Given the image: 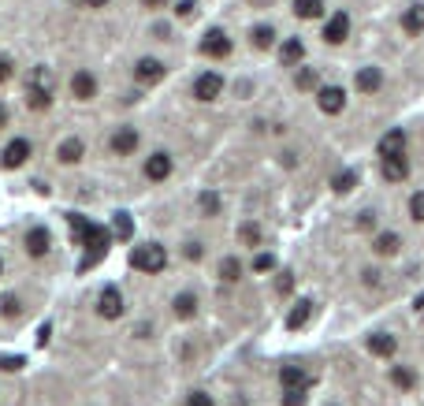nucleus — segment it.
Instances as JSON below:
<instances>
[{
    "label": "nucleus",
    "mask_w": 424,
    "mask_h": 406,
    "mask_svg": "<svg viewBox=\"0 0 424 406\" xmlns=\"http://www.w3.org/2000/svg\"><path fill=\"white\" fill-rule=\"evenodd\" d=\"M52 90H56V75H52V68H34L30 78H26V109L45 112L52 104Z\"/></svg>",
    "instance_id": "1"
},
{
    "label": "nucleus",
    "mask_w": 424,
    "mask_h": 406,
    "mask_svg": "<svg viewBox=\"0 0 424 406\" xmlns=\"http://www.w3.org/2000/svg\"><path fill=\"white\" fill-rule=\"evenodd\" d=\"M78 246H86V257H82V265H78V269L86 272V269H94L97 261L108 254V246H112V231H108V228H101V224H89Z\"/></svg>",
    "instance_id": "2"
},
{
    "label": "nucleus",
    "mask_w": 424,
    "mask_h": 406,
    "mask_svg": "<svg viewBox=\"0 0 424 406\" xmlns=\"http://www.w3.org/2000/svg\"><path fill=\"white\" fill-rule=\"evenodd\" d=\"M168 265V250L161 242H142L130 250V269H138V272H164Z\"/></svg>",
    "instance_id": "3"
},
{
    "label": "nucleus",
    "mask_w": 424,
    "mask_h": 406,
    "mask_svg": "<svg viewBox=\"0 0 424 406\" xmlns=\"http://www.w3.org/2000/svg\"><path fill=\"white\" fill-rule=\"evenodd\" d=\"M201 56H208V60L231 56V37H227V30H220V26L205 30V37H201Z\"/></svg>",
    "instance_id": "4"
},
{
    "label": "nucleus",
    "mask_w": 424,
    "mask_h": 406,
    "mask_svg": "<svg viewBox=\"0 0 424 406\" xmlns=\"http://www.w3.org/2000/svg\"><path fill=\"white\" fill-rule=\"evenodd\" d=\"M194 97L197 101H216V97H223V75H216V71H205V75H197L194 78Z\"/></svg>",
    "instance_id": "5"
},
{
    "label": "nucleus",
    "mask_w": 424,
    "mask_h": 406,
    "mask_svg": "<svg viewBox=\"0 0 424 406\" xmlns=\"http://www.w3.org/2000/svg\"><path fill=\"white\" fill-rule=\"evenodd\" d=\"M316 109L324 116H339L347 109V94H342V86H320L316 90Z\"/></svg>",
    "instance_id": "6"
},
{
    "label": "nucleus",
    "mask_w": 424,
    "mask_h": 406,
    "mask_svg": "<svg viewBox=\"0 0 424 406\" xmlns=\"http://www.w3.org/2000/svg\"><path fill=\"white\" fill-rule=\"evenodd\" d=\"M350 37V16L347 11H335L328 23H324V42L328 45H342Z\"/></svg>",
    "instance_id": "7"
},
{
    "label": "nucleus",
    "mask_w": 424,
    "mask_h": 406,
    "mask_svg": "<svg viewBox=\"0 0 424 406\" xmlns=\"http://www.w3.org/2000/svg\"><path fill=\"white\" fill-rule=\"evenodd\" d=\"M164 63L161 60H156V56H142L138 63H135V78H138V82L142 86H153V82H161V78H164Z\"/></svg>",
    "instance_id": "8"
},
{
    "label": "nucleus",
    "mask_w": 424,
    "mask_h": 406,
    "mask_svg": "<svg viewBox=\"0 0 424 406\" xmlns=\"http://www.w3.org/2000/svg\"><path fill=\"white\" fill-rule=\"evenodd\" d=\"M97 313H101V317H108V321L123 317V295H119V287H104L101 298H97Z\"/></svg>",
    "instance_id": "9"
},
{
    "label": "nucleus",
    "mask_w": 424,
    "mask_h": 406,
    "mask_svg": "<svg viewBox=\"0 0 424 406\" xmlns=\"http://www.w3.org/2000/svg\"><path fill=\"white\" fill-rule=\"evenodd\" d=\"M376 153H380V161H387V156H406V130L402 127L399 130H387V135L380 138Z\"/></svg>",
    "instance_id": "10"
},
{
    "label": "nucleus",
    "mask_w": 424,
    "mask_h": 406,
    "mask_svg": "<svg viewBox=\"0 0 424 406\" xmlns=\"http://www.w3.org/2000/svg\"><path fill=\"white\" fill-rule=\"evenodd\" d=\"M26 156H30V142H26V138H11L4 146V153H0V164H4V168H23Z\"/></svg>",
    "instance_id": "11"
},
{
    "label": "nucleus",
    "mask_w": 424,
    "mask_h": 406,
    "mask_svg": "<svg viewBox=\"0 0 424 406\" xmlns=\"http://www.w3.org/2000/svg\"><path fill=\"white\" fill-rule=\"evenodd\" d=\"M280 384H283V391H309V373L301 365H283Z\"/></svg>",
    "instance_id": "12"
},
{
    "label": "nucleus",
    "mask_w": 424,
    "mask_h": 406,
    "mask_svg": "<svg viewBox=\"0 0 424 406\" xmlns=\"http://www.w3.org/2000/svg\"><path fill=\"white\" fill-rule=\"evenodd\" d=\"M168 176H171V156L168 153L145 156V179H149V183H164Z\"/></svg>",
    "instance_id": "13"
},
{
    "label": "nucleus",
    "mask_w": 424,
    "mask_h": 406,
    "mask_svg": "<svg viewBox=\"0 0 424 406\" xmlns=\"http://www.w3.org/2000/svg\"><path fill=\"white\" fill-rule=\"evenodd\" d=\"M138 130L135 127H119L116 130V135H112V142H108V146H112V153H119V156H127V153H135L138 149Z\"/></svg>",
    "instance_id": "14"
},
{
    "label": "nucleus",
    "mask_w": 424,
    "mask_h": 406,
    "mask_svg": "<svg viewBox=\"0 0 424 406\" xmlns=\"http://www.w3.org/2000/svg\"><path fill=\"white\" fill-rule=\"evenodd\" d=\"M380 176L387 183H402L409 179V161L406 156H387V161H380Z\"/></svg>",
    "instance_id": "15"
},
{
    "label": "nucleus",
    "mask_w": 424,
    "mask_h": 406,
    "mask_svg": "<svg viewBox=\"0 0 424 406\" xmlns=\"http://www.w3.org/2000/svg\"><path fill=\"white\" fill-rule=\"evenodd\" d=\"M23 242H26V254H30V257H45V254H49V246H52V239H49V231H45V228H30Z\"/></svg>",
    "instance_id": "16"
},
{
    "label": "nucleus",
    "mask_w": 424,
    "mask_h": 406,
    "mask_svg": "<svg viewBox=\"0 0 424 406\" xmlns=\"http://www.w3.org/2000/svg\"><path fill=\"white\" fill-rule=\"evenodd\" d=\"M394 350H399V339H394L391 332H376V336H368V355H376V358H391Z\"/></svg>",
    "instance_id": "17"
},
{
    "label": "nucleus",
    "mask_w": 424,
    "mask_h": 406,
    "mask_svg": "<svg viewBox=\"0 0 424 406\" xmlns=\"http://www.w3.org/2000/svg\"><path fill=\"white\" fill-rule=\"evenodd\" d=\"M71 94H75L78 101L97 97V78L89 75V71H75V78H71Z\"/></svg>",
    "instance_id": "18"
},
{
    "label": "nucleus",
    "mask_w": 424,
    "mask_h": 406,
    "mask_svg": "<svg viewBox=\"0 0 424 406\" xmlns=\"http://www.w3.org/2000/svg\"><path fill=\"white\" fill-rule=\"evenodd\" d=\"M301 56H306V45H301V37H287V42L280 45L283 68H301Z\"/></svg>",
    "instance_id": "19"
},
{
    "label": "nucleus",
    "mask_w": 424,
    "mask_h": 406,
    "mask_svg": "<svg viewBox=\"0 0 424 406\" xmlns=\"http://www.w3.org/2000/svg\"><path fill=\"white\" fill-rule=\"evenodd\" d=\"M309 317H313V302H309V298H301V302H294V306H290V313H287V328L290 332L306 328Z\"/></svg>",
    "instance_id": "20"
},
{
    "label": "nucleus",
    "mask_w": 424,
    "mask_h": 406,
    "mask_svg": "<svg viewBox=\"0 0 424 406\" xmlns=\"http://www.w3.org/2000/svg\"><path fill=\"white\" fill-rule=\"evenodd\" d=\"M82 153H86L82 138H63L60 149H56V156H60L63 164H78V161H82Z\"/></svg>",
    "instance_id": "21"
},
{
    "label": "nucleus",
    "mask_w": 424,
    "mask_h": 406,
    "mask_svg": "<svg viewBox=\"0 0 424 406\" xmlns=\"http://www.w3.org/2000/svg\"><path fill=\"white\" fill-rule=\"evenodd\" d=\"M380 86H383V71L380 68H361V71H357V90H361V94H376Z\"/></svg>",
    "instance_id": "22"
},
{
    "label": "nucleus",
    "mask_w": 424,
    "mask_h": 406,
    "mask_svg": "<svg viewBox=\"0 0 424 406\" xmlns=\"http://www.w3.org/2000/svg\"><path fill=\"white\" fill-rule=\"evenodd\" d=\"M399 246H402V239L394 231H383V235H376V239H373V250L380 257H394V254H399Z\"/></svg>",
    "instance_id": "23"
},
{
    "label": "nucleus",
    "mask_w": 424,
    "mask_h": 406,
    "mask_svg": "<svg viewBox=\"0 0 424 406\" xmlns=\"http://www.w3.org/2000/svg\"><path fill=\"white\" fill-rule=\"evenodd\" d=\"M402 30H406V34H420V30H424V4L406 8V16H402Z\"/></svg>",
    "instance_id": "24"
},
{
    "label": "nucleus",
    "mask_w": 424,
    "mask_h": 406,
    "mask_svg": "<svg viewBox=\"0 0 424 406\" xmlns=\"http://www.w3.org/2000/svg\"><path fill=\"white\" fill-rule=\"evenodd\" d=\"M171 306H175V317L179 321H190L194 313H197V298L190 291H182V295H175V302H171Z\"/></svg>",
    "instance_id": "25"
},
{
    "label": "nucleus",
    "mask_w": 424,
    "mask_h": 406,
    "mask_svg": "<svg viewBox=\"0 0 424 406\" xmlns=\"http://www.w3.org/2000/svg\"><path fill=\"white\" fill-rule=\"evenodd\" d=\"M294 16L298 19H320L324 16V0H294Z\"/></svg>",
    "instance_id": "26"
},
{
    "label": "nucleus",
    "mask_w": 424,
    "mask_h": 406,
    "mask_svg": "<svg viewBox=\"0 0 424 406\" xmlns=\"http://www.w3.org/2000/svg\"><path fill=\"white\" fill-rule=\"evenodd\" d=\"M249 45H254V49H272L275 45V30H272V26H254V34H249Z\"/></svg>",
    "instance_id": "27"
},
{
    "label": "nucleus",
    "mask_w": 424,
    "mask_h": 406,
    "mask_svg": "<svg viewBox=\"0 0 424 406\" xmlns=\"http://www.w3.org/2000/svg\"><path fill=\"white\" fill-rule=\"evenodd\" d=\"M391 384L394 388H402V391H409L417 384V373L413 369H406V365H399V369H391Z\"/></svg>",
    "instance_id": "28"
},
{
    "label": "nucleus",
    "mask_w": 424,
    "mask_h": 406,
    "mask_svg": "<svg viewBox=\"0 0 424 406\" xmlns=\"http://www.w3.org/2000/svg\"><path fill=\"white\" fill-rule=\"evenodd\" d=\"M238 276H242V265H238V257H223V261H220V280H223V283H235Z\"/></svg>",
    "instance_id": "29"
},
{
    "label": "nucleus",
    "mask_w": 424,
    "mask_h": 406,
    "mask_svg": "<svg viewBox=\"0 0 424 406\" xmlns=\"http://www.w3.org/2000/svg\"><path fill=\"white\" fill-rule=\"evenodd\" d=\"M294 86H298V90H316V86H320V75H316V68H298Z\"/></svg>",
    "instance_id": "30"
},
{
    "label": "nucleus",
    "mask_w": 424,
    "mask_h": 406,
    "mask_svg": "<svg viewBox=\"0 0 424 406\" xmlns=\"http://www.w3.org/2000/svg\"><path fill=\"white\" fill-rule=\"evenodd\" d=\"M112 235H116V239H130V235H135V224H130V216H127V213H116V220H112Z\"/></svg>",
    "instance_id": "31"
},
{
    "label": "nucleus",
    "mask_w": 424,
    "mask_h": 406,
    "mask_svg": "<svg viewBox=\"0 0 424 406\" xmlns=\"http://www.w3.org/2000/svg\"><path fill=\"white\" fill-rule=\"evenodd\" d=\"M354 183H357V172H339L335 179H331V190L347 194V190H354Z\"/></svg>",
    "instance_id": "32"
},
{
    "label": "nucleus",
    "mask_w": 424,
    "mask_h": 406,
    "mask_svg": "<svg viewBox=\"0 0 424 406\" xmlns=\"http://www.w3.org/2000/svg\"><path fill=\"white\" fill-rule=\"evenodd\" d=\"M238 239H242L246 246H261V228L257 224H242V228H238Z\"/></svg>",
    "instance_id": "33"
},
{
    "label": "nucleus",
    "mask_w": 424,
    "mask_h": 406,
    "mask_svg": "<svg viewBox=\"0 0 424 406\" xmlns=\"http://www.w3.org/2000/svg\"><path fill=\"white\" fill-rule=\"evenodd\" d=\"M409 216H413L417 224H424V190H417L413 198H409Z\"/></svg>",
    "instance_id": "34"
},
{
    "label": "nucleus",
    "mask_w": 424,
    "mask_h": 406,
    "mask_svg": "<svg viewBox=\"0 0 424 406\" xmlns=\"http://www.w3.org/2000/svg\"><path fill=\"white\" fill-rule=\"evenodd\" d=\"M201 213H205V216H216V213H220V198H216L212 190L201 194Z\"/></svg>",
    "instance_id": "35"
},
{
    "label": "nucleus",
    "mask_w": 424,
    "mask_h": 406,
    "mask_svg": "<svg viewBox=\"0 0 424 406\" xmlns=\"http://www.w3.org/2000/svg\"><path fill=\"white\" fill-rule=\"evenodd\" d=\"M187 406H216V402H212L208 391H190V395H187Z\"/></svg>",
    "instance_id": "36"
},
{
    "label": "nucleus",
    "mask_w": 424,
    "mask_h": 406,
    "mask_svg": "<svg viewBox=\"0 0 424 406\" xmlns=\"http://www.w3.org/2000/svg\"><path fill=\"white\" fill-rule=\"evenodd\" d=\"M0 309H4V317H19V298H15V295H4Z\"/></svg>",
    "instance_id": "37"
},
{
    "label": "nucleus",
    "mask_w": 424,
    "mask_h": 406,
    "mask_svg": "<svg viewBox=\"0 0 424 406\" xmlns=\"http://www.w3.org/2000/svg\"><path fill=\"white\" fill-rule=\"evenodd\" d=\"M272 265H275L272 254H257V257H254V272H268Z\"/></svg>",
    "instance_id": "38"
},
{
    "label": "nucleus",
    "mask_w": 424,
    "mask_h": 406,
    "mask_svg": "<svg viewBox=\"0 0 424 406\" xmlns=\"http://www.w3.org/2000/svg\"><path fill=\"white\" fill-rule=\"evenodd\" d=\"M194 11H197V4H194V0H179V4H175V16H179V19H190Z\"/></svg>",
    "instance_id": "39"
},
{
    "label": "nucleus",
    "mask_w": 424,
    "mask_h": 406,
    "mask_svg": "<svg viewBox=\"0 0 424 406\" xmlns=\"http://www.w3.org/2000/svg\"><path fill=\"white\" fill-rule=\"evenodd\" d=\"M275 291H280V295H290V291H294V276H290V272H283V276L275 280Z\"/></svg>",
    "instance_id": "40"
},
{
    "label": "nucleus",
    "mask_w": 424,
    "mask_h": 406,
    "mask_svg": "<svg viewBox=\"0 0 424 406\" xmlns=\"http://www.w3.org/2000/svg\"><path fill=\"white\" fill-rule=\"evenodd\" d=\"M283 406H306V391H283Z\"/></svg>",
    "instance_id": "41"
},
{
    "label": "nucleus",
    "mask_w": 424,
    "mask_h": 406,
    "mask_svg": "<svg viewBox=\"0 0 424 406\" xmlns=\"http://www.w3.org/2000/svg\"><path fill=\"white\" fill-rule=\"evenodd\" d=\"M11 75H15V68H11V56H4V52H0V82H8Z\"/></svg>",
    "instance_id": "42"
},
{
    "label": "nucleus",
    "mask_w": 424,
    "mask_h": 406,
    "mask_svg": "<svg viewBox=\"0 0 424 406\" xmlns=\"http://www.w3.org/2000/svg\"><path fill=\"white\" fill-rule=\"evenodd\" d=\"M182 254H187V261H201L205 257V246L201 242H187V250H182Z\"/></svg>",
    "instance_id": "43"
},
{
    "label": "nucleus",
    "mask_w": 424,
    "mask_h": 406,
    "mask_svg": "<svg viewBox=\"0 0 424 406\" xmlns=\"http://www.w3.org/2000/svg\"><path fill=\"white\" fill-rule=\"evenodd\" d=\"M23 365H26V362H23L19 355H15V358H0V369H4V373H15V369H23Z\"/></svg>",
    "instance_id": "44"
},
{
    "label": "nucleus",
    "mask_w": 424,
    "mask_h": 406,
    "mask_svg": "<svg viewBox=\"0 0 424 406\" xmlns=\"http://www.w3.org/2000/svg\"><path fill=\"white\" fill-rule=\"evenodd\" d=\"M357 228H376V213H361V220H357Z\"/></svg>",
    "instance_id": "45"
},
{
    "label": "nucleus",
    "mask_w": 424,
    "mask_h": 406,
    "mask_svg": "<svg viewBox=\"0 0 424 406\" xmlns=\"http://www.w3.org/2000/svg\"><path fill=\"white\" fill-rule=\"evenodd\" d=\"M142 4H145V8H164L168 0H142Z\"/></svg>",
    "instance_id": "46"
},
{
    "label": "nucleus",
    "mask_w": 424,
    "mask_h": 406,
    "mask_svg": "<svg viewBox=\"0 0 424 406\" xmlns=\"http://www.w3.org/2000/svg\"><path fill=\"white\" fill-rule=\"evenodd\" d=\"M82 4H86V8H104L108 0H82Z\"/></svg>",
    "instance_id": "47"
},
{
    "label": "nucleus",
    "mask_w": 424,
    "mask_h": 406,
    "mask_svg": "<svg viewBox=\"0 0 424 406\" xmlns=\"http://www.w3.org/2000/svg\"><path fill=\"white\" fill-rule=\"evenodd\" d=\"M4 123H8V109L0 104V127H4Z\"/></svg>",
    "instance_id": "48"
},
{
    "label": "nucleus",
    "mask_w": 424,
    "mask_h": 406,
    "mask_svg": "<svg viewBox=\"0 0 424 406\" xmlns=\"http://www.w3.org/2000/svg\"><path fill=\"white\" fill-rule=\"evenodd\" d=\"M0 272H4V261H0Z\"/></svg>",
    "instance_id": "49"
}]
</instances>
